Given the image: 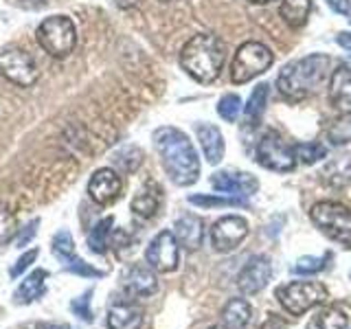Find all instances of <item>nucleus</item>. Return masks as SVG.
<instances>
[{
	"mask_svg": "<svg viewBox=\"0 0 351 329\" xmlns=\"http://www.w3.org/2000/svg\"><path fill=\"white\" fill-rule=\"evenodd\" d=\"M154 145L160 162L173 184L191 186L200 178V158L189 136L178 127H158L154 132Z\"/></svg>",
	"mask_w": 351,
	"mask_h": 329,
	"instance_id": "nucleus-1",
	"label": "nucleus"
},
{
	"mask_svg": "<svg viewBox=\"0 0 351 329\" xmlns=\"http://www.w3.org/2000/svg\"><path fill=\"white\" fill-rule=\"evenodd\" d=\"M329 64H332V60L325 53H312L307 58L285 64L277 77L279 95L290 103L303 101V99L314 95L327 80Z\"/></svg>",
	"mask_w": 351,
	"mask_h": 329,
	"instance_id": "nucleus-2",
	"label": "nucleus"
},
{
	"mask_svg": "<svg viewBox=\"0 0 351 329\" xmlns=\"http://www.w3.org/2000/svg\"><path fill=\"white\" fill-rule=\"evenodd\" d=\"M224 42L213 33H197L180 51V66L197 84H213L224 69Z\"/></svg>",
	"mask_w": 351,
	"mask_h": 329,
	"instance_id": "nucleus-3",
	"label": "nucleus"
},
{
	"mask_svg": "<svg viewBox=\"0 0 351 329\" xmlns=\"http://www.w3.org/2000/svg\"><path fill=\"white\" fill-rule=\"evenodd\" d=\"M38 44L47 51L51 58L64 60L73 53L77 44V29L75 22L66 16H49L42 20L36 31Z\"/></svg>",
	"mask_w": 351,
	"mask_h": 329,
	"instance_id": "nucleus-4",
	"label": "nucleus"
},
{
	"mask_svg": "<svg viewBox=\"0 0 351 329\" xmlns=\"http://www.w3.org/2000/svg\"><path fill=\"white\" fill-rule=\"evenodd\" d=\"M274 62V53L263 42L248 40L235 51L233 64H230V80L233 84H248L257 75H263Z\"/></svg>",
	"mask_w": 351,
	"mask_h": 329,
	"instance_id": "nucleus-5",
	"label": "nucleus"
},
{
	"mask_svg": "<svg viewBox=\"0 0 351 329\" xmlns=\"http://www.w3.org/2000/svg\"><path fill=\"white\" fill-rule=\"evenodd\" d=\"M310 217L316 228L329 239L351 246V208L340 202H316L310 208Z\"/></svg>",
	"mask_w": 351,
	"mask_h": 329,
	"instance_id": "nucleus-6",
	"label": "nucleus"
},
{
	"mask_svg": "<svg viewBox=\"0 0 351 329\" xmlns=\"http://www.w3.org/2000/svg\"><path fill=\"white\" fill-rule=\"evenodd\" d=\"M327 288L318 281H292L277 288V299L281 307L292 316H303L312 307L327 301Z\"/></svg>",
	"mask_w": 351,
	"mask_h": 329,
	"instance_id": "nucleus-7",
	"label": "nucleus"
},
{
	"mask_svg": "<svg viewBox=\"0 0 351 329\" xmlns=\"http://www.w3.org/2000/svg\"><path fill=\"white\" fill-rule=\"evenodd\" d=\"M255 160L270 171L277 173H288L296 167V156H294V145H290L279 132L268 130L257 143Z\"/></svg>",
	"mask_w": 351,
	"mask_h": 329,
	"instance_id": "nucleus-8",
	"label": "nucleus"
},
{
	"mask_svg": "<svg viewBox=\"0 0 351 329\" xmlns=\"http://www.w3.org/2000/svg\"><path fill=\"white\" fill-rule=\"evenodd\" d=\"M0 75L11 84L29 88L38 82V66L33 58L18 47L0 49Z\"/></svg>",
	"mask_w": 351,
	"mask_h": 329,
	"instance_id": "nucleus-9",
	"label": "nucleus"
},
{
	"mask_svg": "<svg viewBox=\"0 0 351 329\" xmlns=\"http://www.w3.org/2000/svg\"><path fill=\"white\" fill-rule=\"evenodd\" d=\"M145 261L156 272H173L180 261V244L171 230H162L149 241L145 250Z\"/></svg>",
	"mask_w": 351,
	"mask_h": 329,
	"instance_id": "nucleus-10",
	"label": "nucleus"
},
{
	"mask_svg": "<svg viewBox=\"0 0 351 329\" xmlns=\"http://www.w3.org/2000/svg\"><path fill=\"white\" fill-rule=\"evenodd\" d=\"M248 237V222L239 215L219 217L211 228V244L217 252L235 250Z\"/></svg>",
	"mask_w": 351,
	"mask_h": 329,
	"instance_id": "nucleus-11",
	"label": "nucleus"
},
{
	"mask_svg": "<svg viewBox=\"0 0 351 329\" xmlns=\"http://www.w3.org/2000/svg\"><path fill=\"white\" fill-rule=\"evenodd\" d=\"M211 186L217 193L246 200V197L257 193L259 180L248 171H237V173L235 171H217L211 175Z\"/></svg>",
	"mask_w": 351,
	"mask_h": 329,
	"instance_id": "nucleus-12",
	"label": "nucleus"
},
{
	"mask_svg": "<svg viewBox=\"0 0 351 329\" xmlns=\"http://www.w3.org/2000/svg\"><path fill=\"white\" fill-rule=\"evenodd\" d=\"M272 277V263L266 255L250 257L248 263L241 268L237 277V288L244 294H257L270 283Z\"/></svg>",
	"mask_w": 351,
	"mask_h": 329,
	"instance_id": "nucleus-13",
	"label": "nucleus"
},
{
	"mask_svg": "<svg viewBox=\"0 0 351 329\" xmlns=\"http://www.w3.org/2000/svg\"><path fill=\"white\" fill-rule=\"evenodd\" d=\"M121 189H123V182H121V175L110 169V167H101L93 173L90 182H88V193L97 202V204H112L117 197L121 195Z\"/></svg>",
	"mask_w": 351,
	"mask_h": 329,
	"instance_id": "nucleus-14",
	"label": "nucleus"
},
{
	"mask_svg": "<svg viewBox=\"0 0 351 329\" xmlns=\"http://www.w3.org/2000/svg\"><path fill=\"white\" fill-rule=\"evenodd\" d=\"M195 134H197V141H200V147H202V154L208 164H217L222 162L224 158V151H226V143H224V136L219 127L211 125V123H200L195 125Z\"/></svg>",
	"mask_w": 351,
	"mask_h": 329,
	"instance_id": "nucleus-15",
	"label": "nucleus"
},
{
	"mask_svg": "<svg viewBox=\"0 0 351 329\" xmlns=\"http://www.w3.org/2000/svg\"><path fill=\"white\" fill-rule=\"evenodd\" d=\"M173 235L178 239V244L186 250H197L202 246L204 239V222L197 215H182L176 219L173 224Z\"/></svg>",
	"mask_w": 351,
	"mask_h": 329,
	"instance_id": "nucleus-16",
	"label": "nucleus"
},
{
	"mask_svg": "<svg viewBox=\"0 0 351 329\" xmlns=\"http://www.w3.org/2000/svg\"><path fill=\"white\" fill-rule=\"evenodd\" d=\"M123 285L134 296H152L158 292V279L149 266H132L123 274Z\"/></svg>",
	"mask_w": 351,
	"mask_h": 329,
	"instance_id": "nucleus-17",
	"label": "nucleus"
},
{
	"mask_svg": "<svg viewBox=\"0 0 351 329\" xmlns=\"http://www.w3.org/2000/svg\"><path fill=\"white\" fill-rule=\"evenodd\" d=\"M327 93L332 103L343 110V112H351V66H338V69L329 77Z\"/></svg>",
	"mask_w": 351,
	"mask_h": 329,
	"instance_id": "nucleus-18",
	"label": "nucleus"
},
{
	"mask_svg": "<svg viewBox=\"0 0 351 329\" xmlns=\"http://www.w3.org/2000/svg\"><path fill=\"white\" fill-rule=\"evenodd\" d=\"M143 312L136 305L117 301L108 307V327L110 329H141Z\"/></svg>",
	"mask_w": 351,
	"mask_h": 329,
	"instance_id": "nucleus-19",
	"label": "nucleus"
},
{
	"mask_svg": "<svg viewBox=\"0 0 351 329\" xmlns=\"http://www.w3.org/2000/svg\"><path fill=\"white\" fill-rule=\"evenodd\" d=\"M47 279H49V272L47 270H33L29 277L22 279V283L16 288L14 292V303L16 305H29L33 301H38L40 296L47 290Z\"/></svg>",
	"mask_w": 351,
	"mask_h": 329,
	"instance_id": "nucleus-20",
	"label": "nucleus"
},
{
	"mask_svg": "<svg viewBox=\"0 0 351 329\" xmlns=\"http://www.w3.org/2000/svg\"><path fill=\"white\" fill-rule=\"evenodd\" d=\"M162 204V189L156 182H147L145 186H141V191L132 200V211L138 217H154L158 213V208Z\"/></svg>",
	"mask_w": 351,
	"mask_h": 329,
	"instance_id": "nucleus-21",
	"label": "nucleus"
},
{
	"mask_svg": "<svg viewBox=\"0 0 351 329\" xmlns=\"http://www.w3.org/2000/svg\"><path fill=\"white\" fill-rule=\"evenodd\" d=\"M312 11V0H281L279 16L290 29H301L307 25Z\"/></svg>",
	"mask_w": 351,
	"mask_h": 329,
	"instance_id": "nucleus-22",
	"label": "nucleus"
},
{
	"mask_svg": "<svg viewBox=\"0 0 351 329\" xmlns=\"http://www.w3.org/2000/svg\"><path fill=\"white\" fill-rule=\"evenodd\" d=\"M268 93H270L268 84H259L255 90L250 93L248 103L244 106V125L246 127H257L261 123V117L266 112V103H268Z\"/></svg>",
	"mask_w": 351,
	"mask_h": 329,
	"instance_id": "nucleus-23",
	"label": "nucleus"
},
{
	"mask_svg": "<svg viewBox=\"0 0 351 329\" xmlns=\"http://www.w3.org/2000/svg\"><path fill=\"white\" fill-rule=\"evenodd\" d=\"M323 178L334 186L351 184V154H338L323 167Z\"/></svg>",
	"mask_w": 351,
	"mask_h": 329,
	"instance_id": "nucleus-24",
	"label": "nucleus"
},
{
	"mask_svg": "<svg viewBox=\"0 0 351 329\" xmlns=\"http://www.w3.org/2000/svg\"><path fill=\"white\" fill-rule=\"evenodd\" d=\"M250 303L246 299H230L222 310V325L226 329H244L250 323Z\"/></svg>",
	"mask_w": 351,
	"mask_h": 329,
	"instance_id": "nucleus-25",
	"label": "nucleus"
},
{
	"mask_svg": "<svg viewBox=\"0 0 351 329\" xmlns=\"http://www.w3.org/2000/svg\"><path fill=\"white\" fill-rule=\"evenodd\" d=\"M349 327V316L340 310V307H327V310L318 312L307 329H347Z\"/></svg>",
	"mask_w": 351,
	"mask_h": 329,
	"instance_id": "nucleus-26",
	"label": "nucleus"
},
{
	"mask_svg": "<svg viewBox=\"0 0 351 329\" xmlns=\"http://www.w3.org/2000/svg\"><path fill=\"white\" fill-rule=\"evenodd\" d=\"M327 141L336 147L351 143V112H343L332 121V125L327 127Z\"/></svg>",
	"mask_w": 351,
	"mask_h": 329,
	"instance_id": "nucleus-27",
	"label": "nucleus"
},
{
	"mask_svg": "<svg viewBox=\"0 0 351 329\" xmlns=\"http://www.w3.org/2000/svg\"><path fill=\"white\" fill-rule=\"evenodd\" d=\"M112 162L117 164V167L121 171H128V173H134L141 162H143V151L136 147V145H128V147H121L114 151L112 156Z\"/></svg>",
	"mask_w": 351,
	"mask_h": 329,
	"instance_id": "nucleus-28",
	"label": "nucleus"
},
{
	"mask_svg": "<svg viewBox=\"0 0 351 329\" xmlns=\"http://www.w3.org/2000/svg\"><path fill=\"white\" fill-rule=\"evenodd\" d=\"M110 233H112V217H104L101 222H99L93 233L88 235V248H90L93 252H106V246L110 241Z\"/></svg>",
	"mask_w": 351,
	"mask_h": 329,
	"instance_id": "nucleus-29",
	"label": "nucleus"
},
{
	"mask_svg": "<svg viewBox=\"0 0 351 329\" xmlns=\"http://www.w3.org/2000/svg\"><path fill=\"white\" fill-rule=\"evenodd\" d=\"M53 255L58 257L64 266L69 263L71 259H75V241H73V235L69 233V230H60L58 235L53 237Z\"/></svg>",
	"mask_w": 351,
	"mask_h": 329,
	"instance_id": "nucleus-30",
	"label": "nucleus"
},
{
	"mask_svg": "<svg viewBox=\"0 0 351 329\" xmlns=\"http://www.w3.org/2000/svg\"><path fill=\"white\" fill-rule=\"evenodd\" d=\"M189 202L193 206H204V208H213V206H246V200H239V197H230V195H202V193L189 195Z\"/></svg>",
	"mask_w": 351,
	"mask_h": 329,
	"instance_id": "nucleus-31",
	"label": "nucleus"
},
{
	"mask_svg": "<svg viewBox=\"0 0 351 329\" xmlns=\"http://www.w3.org/2000/svg\"><path fill=\"white\" fill-rule=\"evenodd\" d=\"M294 156L303 164H314L327 156V147L321 143H299L294 145Z\"/></svg>",
	"mask_w": 351,
	"mask_h": 329,
	"instance_id": "nucleus-32",
	"label": "nucleus"
},
{
	"mask_svg": "<svg viewBox=\"0 0 351 329\" xmlns=\"http://www.w3.org/2000/svg\"><path fill=\"white\" fill-rule=\"evenodd\" d=\"M241 110H244V106H241V99L237 95H224L217 103V114L224 121H228V123H235Z\"/></svg>",
	"mask_w": 351,
	"mask_h": 329,
	"instance_id": "nucleus-33",
	"label": "nucleus"
},
{
	"mask_svg": "<svg viewBox=\"0 0 351 329\" xmlns=\"http://www.w3.org/2000/svg\"><path fill=\"white\" fill-rule=\"evenodd\" d=\"M329 255H323V257H301L296 259V263L292 266V272L294 274H316L325 268Z\"/></svg>",
	"mask_w": 351,
	"mask_h": 329,
	"instance_id": "nucleus-34",
	"label": "nucleus"
},
{
	"mask_svg": "<svg viewBox=\"0 0 351 329\" xmlns=\"http://www.w3.org/2000/svg\"><path fill=\"white\" fill-rule=\"evenodd\" d=\"M90 296H93V290H86L82 296H77V299L71 303V310L75 312V316H80L84 323L95 321V314L90 310Z\"/></svg>",
	"mask_w": 351,
	"mask_h": 329,
	"instance_id": "nucleus-35",
	"label": "nucleus"
},
{
	"mask_svg": "<svg viewBox=\"0 0 351 329\" xmlns=\"http://www.w3.org/2000/svg\"><path fill=\"white\" fill-rule=\"evenodd\" d=\"M16 228H18L16 215L7 206H0V244H7L16 235Z\"/></svg>",
	"mask_w": 351,
	"mask_h": 329,
	"instance_id": "nucleus-36",
	"label": "nucleus"
},
{
	"mask_svg": "<svg viewBox=\"0 0 351 329\" xmlns=\"http://www.w3.org/2000/svg\"><path fill=\"white\" fill-rule=\"evenodd\" d=\"M66 270L73 272V274H82V277H97V279H101V277H104V272H101V270L93 268L90 263H86V261L80 259V257H75V259H71L69 263H66Z\"/></svg>",
	"mask_w": 351,
	"mask_h": 329,
	"instance_id": "nucleus-37",
	"label": "nucleus"
},
{
	"mask_svg": "<svg viewBox=\"0 0 351 329\" xmlns=\"http://www.w3.org/2000/svg\"><path fill=\"white\" fill-rule=\"evenodd\" d=\"M38 255H40V250H38V248H31V250H27V252H22V257H18V261L14 263V268H11L9 274H11L14 279H18L22 272H27V270L31 268V263H36Z\"/></svg>",
	"mask_w": 351,
	"mask_h": 329,
	"instance_id": "nucleus-38",
	"label": "nucleus"
},
{
	"mask_svg": "<svg viewBox=\"0 0 351 329\" xmlns=\"http://www.w3.org/2000/svg\"><path fill=\"white\" fill-rule=\"evenodd\" d=\"M38 226H40V219H31V222L20 230V235L16 237V246L18 248H25L29 241L36 237V233H38Z\"/></svg>",
	"mask_w": 351,
	"mask_h": 329,
	"instance_id": "nucleus-39",
	"label": "nucleus"
},
{
	"mask_svg": "<svg viewBox=\"0 0 351 329\" xmlns=\"http://www.w3.org/2000/svg\"><path fill=\"white\" fill-rule=\"evenodd\" d=\"M327 5L332 7L336 14L340 16H347L351 11V0H327Z\"/></svg>",
	"mask_w": 351,
	"mask_h": 329,
	"instance_id": "nucleus-40",
	"label": "nucleus"
},
{
	"mask_svg": "<svg viewBox=\"0 0 351 329\" xmlns=\"http://www.w3.org/2000/svg\"><path fill=\"white\" fill-rule=\"evenodd\" d=\"M336 42H338V47H340V49H345V53H351V33H347V31L338 33V36H336Z\"/></svg>",
	"mask_w": 351,
	"mask_h": 329,
	"instance_id": "nucleus-41",
	"label": "nucleus"
},
{
	"mask_svg": "<svg viewBox=\"0 0 351 329\" xmlns=\"http://www.w3.org/2000/svg\"><path fill=\"white\" fill-rule=\"evenodd\" d=\"M261 329H285V323L281 321L279 316H270L268 321L261 325Z\"/></svg>",
	"mask_w": 351,
	"mask_h": 329,
	"instance_id": "nucleus-42",
	"label": "nucleus"
},
{
	"mask_svg": "<svg viewBox=\"0 0 351 329\" xmlns=\"http://www.w3.org/2000/svg\"><path fill=\"white\" fill-rule=\"evenodd\" d=\"M252 5H268V3H274V0H248Z\"/></svg>",
	"mask_w": 351,
	"mask_h": 329,
	"instance_id": "nucleus-43",
	"label": "nucleus"
},
{
	"mask_svg": "<svg viewBox=\"0 0 351 329\" xmlns=\"http://www.w3.org/2000/svg\"><path fill=\"white\" fill-rule=\"evenodd\" d=\"M42 329H62V327H58V325H44Z\"/></svg>",
	"mask_w": 351,
	"mask_h": 329,
	"instance_id": "nucleus-44",
	"label": "nucleus"
},
{
	"mask_svg": "<svg viewBox=\"0 0 351 329\" xmlns=\"http://www.w3.org/2000/svg\"><path fill=\"white\" fill-rule=\"evenodd\" d=\"M211 329H226L224 325H217V327H211Z\"/></svg>",
	"mask_w": 351,
	"mask_h": 329,
	"instance_id": "nucleus-45",
	"label": "nucleus"
},
{
	"mask_svg": "<svg viewBox=\"0 0 351 329\" xmlns=\"http://www.w3.org/2000/svg\"><path fill=\"white\" fill-rule=\"evenodd\" d=\"M347 18H349V22H351V11H349V14H347Z\"/></svg>",
	"mask_w": 351,
	"mask_h": 329,
	"instance_id": "nucleus-46",
	"label": "nucleus"
},
{
	"mask_svg": "<svg viewBox=\"0 0 351 329\" xmlns=\"http://www.w3.org/2000/svg\"><path fill=\"white\" fill-rule=\"evenodd\" d=\"M160 3H171V0H160Z\"/></svg>",
	"mask_w": 351,
	"mask_h": 329,
	"instance_id": "nucleus-47",
	"label": "nucleus"
}]
</instances>
